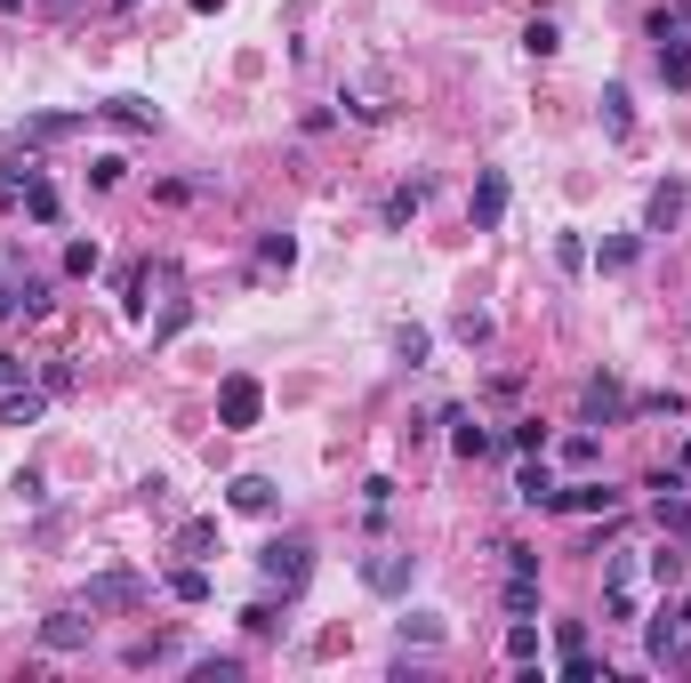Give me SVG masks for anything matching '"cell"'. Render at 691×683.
Returning <instances> with one entry per match:
<instances>
[{
    "label": "cell",
    "instance_id": "19",
    "mask_svg": "<svg viewBox=\"0 0 691 683\" xmlns=\"http://www.w3.org/2000/svg\"><path fill=\"white\" fill-rule=\"evenodd\" d=\"M426 210V177H411V185H394V194H386V225H411Z\"/></svg>",
    "mask_w": 691,
    "mask_h": 683
},
{
    "label": "cell",
    "instance_id": "39",
    "mask_svg": "<svg viewBox=\"0 0 691 683\" xmlns=\"http://www.w3.org/2000/svg\"><path fill=\"white\" fill-rule=\"evenodd\" d=\"M506 443H515V450H546V426L523 419V426H506Z\"/></svg>",
    "mask_w": 691,
    "mask_h": 683
},
{
    "label": "cell",
    "instance_id": "43",
    "mask_svg": "<svg viewBox=\"0 0 691 683\" xmlns=\"http://www.w3.org/2000/svg\"><path fill=\"white\" fill-rule=\"evenodd\" d=\"M241 628H250V635H274L281 619H274V604H250V611H241Z\"/></svg>",
    "mask_w": 691,
    "mask_h": 683
},
{
    "label": "cell",
    "instance_id": "9",
    "mask_svg": "<svg viewBox=\"0 0 691 683\" xmlns=\"http://www.w3.org/2000/svg\"><path fill=\"white\" fill-rule=\"evenodd\" d=\"M515 499H523V507H539V514H555V507H563V483L546 474V459H539V450H531V467L515 474Z\"/></svg>",
    "mask_w": 691,
    "mask_h": 683
},
{
    "label": "cell",
    "instance_id": "35",
    "mask_svg": "<svg viewBox=\"0 0 691 683\" xmlns=\"http://www.w3.org/2000/svg\"><path fill=\"white\" fill-rule=\"evenodd\" d=\"M603 611H612L619 628H627V619H636V587H619V579H603Z\"/></svg>",
    "mask_w": 691,
    "mask_h": 683
},
{
    "label": "cell",
    "instance_id": "48",
    "mask_svg": "<svg viewBox=\"0 0 691 683\" xmlns=\"http://www.w3.org/2000/svg\"><path fill=\"white\" fill-rule=\"evenodd\" d=\"M0 201H9V185H0Z\"/></svg>",
    "mask_w": 691,
    "mask_h": 683
},
{
    "label": "cell",
    "instance_id": "12",
    "mask_svg": "<svg viewBox=\"0 0 691 683\" xmlns=\"http://www.w3.org/2000/svg\"><path fill=\"white\" fill-rule=\"evenodd\" d=\"M442 426H451V450H458V459H491V450H499V434L475 426L466 410H442Z\"/></svg>",
    "mask_w": 691,
    "mask_h": 683
},
{
    "label": "cell",
    "instance_id": "45",
    "mask_svg": "<svg viewBox=\"0 0 691 683\" xmlns=\"http://www.w3.org/2000/svg\"><path fill=\"white\" fill-rule=\"evenodd\" d=\"M193 9H201V16H210V9H226V0H193Z\"/></svg>",
    "mask_w": 691,
    "mask_h": 683
},
{
    "label": "cell",
    "instance_id": "38",
    "mask_svg": "<svg viewBox=\"0 0 691 683\" xmlns=\"http://www.w3.org/2000/svg\"><path fill=\"white\" fill-rule=\"evenodd\" d=\"M603 265H612V274H619V265H636V234H612V241H603Z\"/></svg>",
    "mask_w": 691,
    "mask_h": 683
},
{
    "label": "cell",
    "instance_id": "14",
    "mask_svg": "<svg viewBox=\"0 0 691 683\" xmlns=\"http://www.w3.org/2000/svg\"><path fill=\"white\" fill-rule=\"evenodd\" d=\"M627 499H619V490L612 483H571V490H563V507L555 514H619Z\"/></svg>",
    "mask_w": 691,
    "mask_h": 683
},
{
    "label": "cell",
    "instance_id": "32",
    "mask_svg": "<svg viewBox=\"0 0 691 683\" xmlns=\"http://www.w3.org/2000/svg\"><path fill=\"white\" fill-rule=\"evenodd\" d=\"M9 306H25V314H49V282H40V274H25V282L9 289Z\"/></svg>",
    "mask_w": 691,
    "mask_h": 683
},
{
    "label": "cell",
    "instance_id": "10",
    "mask_svg": "<svg viewBox=\"0 0 691 683\" xmlns=\"http://www.w3.org/2000/svg\"><path fill=\"white\" fill-rule=\"evenodd\" d=\"M89 635H97V619H80V611H49L40 619V644L49 651H89Z\"/></svg>",
    "mask_w": 691,
    "mask_h": 683
},
{
    "label": "cell",
    "instance_id": "20",
    "mask_svg": "<svg viewBox=\"0 0 691 683\" xmlns=\"http://www.w3.org/2000/svg\"><path fill=\"white\" fill-rule=\"evenodd\" d=\"M40 402H49V395H33V386H9V395H0V426H33V419H40Z\"/></svg>",
    "mask_w": 691,
    "mask_h": 683
},
{
    "label": "cell",
    "instance_id": "26",
    "mask_svg": "<svg viewBox=\"0 0 691 683\" xmlns=\"http://www.w3.org/2000/svg\"><path fill=\"white\" fill-rule=\"evenodd\" d=\"M257 265H266V274H290V265H298V241L290 234H266V241H257Z\"/></svg>",
    "mask_w": 691,
    "mask_h": 683
},
{
    "label": "cell",
    "instance_id": "6",
    "mask_svg": "<svg viewBox=\"0 0 691 683\" xmlns=\"http://www.w3.org/2000/svg\"><path fill=\"white\" fill-rule=\"evenodd\" d=\"M362 587H370V595H411V555H402V547L362 555Z\"/></svg>",
    "mask_w": 691,
    "mask_h": 683
},
{
    "label": "cell",
    "instance_id": "24",
    "mask_svg": "<svg viewBox=\"0 0 691 683\" xmlns=\"http://www.w3.org/2000/svg\"><path fill=\"white\" fill-rule=\"evenodd\" d=\"M73 129H80V113H33V121H25L33 145H56V137H73Z\"/></svg>",
    "mask_w": 691,
    "mask_h": 683
},
{
    "label": "cell",
    "instance_id": "1",
    "mask_svg": "<svg viewBox=\"0 0 691 683\" xmlns=\"http://www.w3.org/2000/svg\"><path fill=\"white\" fill-rule=\"evenodd\" d=\"M257 571H266L281 595H298V587L314 579V539H306V531H281V539H266V555H257Z\"/></svg>",
    "mask_w": 691,
    "mask_h": 683
},
{
    "label": "cell",
    "instance_id": "16",
    "mask_svg": "<svg viewBox=\"0 0 691 683\" xmlns=\"http://www.w3.org/2000/svg\"><path fill=\"white\" fill-rule=\"evenodd\" d=\"M338 105L354 113V121H386V113H394V105H386V80H354V89H346Z\"/></svg>",
    "mask_w": 691,
    "mask_h": 683
},
{
    "label": "cell",
    "instance_id": "33",
    "mask_svg": "<svg viewBox=\"0 0 691 683\" xmlns=\"http://www.w3.org/2000/svg\"><path fill=\"white\" fill-rule=\"evenodd\" d=\"M394 362H411V370L426 362V330H418V322H402V330H394Z\"/></svg>",
    "mask_w": 691,
    "mask_h": 683
},
{
    "label": "cell",
    "instance_id": "46",
    "mask_svg": "<svg viewBox=\"0 0 691 683\" xmlns=\"http://www.w3.org/2000/svg\"><path fill=\"white\" fill-rule=\"evenodd\" d=\"M113 9H137V0H113Z\"/></svg>",
    "mask_w": 691,
    "mask_h": 683
},
{
    "label": "cell",
    "instance_id": "41",
    "mask_svg": "<svg viewBox=\"0 0 691 683\" xmlns=\"http://www.w3.org/2000/svg\"><path fill=\"white\" fill-rule=\"evenodd\" d=\"M121 170H129L121 153H97V161H89V185H121Z\"/></svg>",
    "mask_w": 691,
    "mask_h": 683
},
{
    "label": "cell",
    "instance_id": "34",
    "mask_svg": "<svg viewBox=\"0 0 691 683\" xmlns=\"http://www.w3.org/2000/svg\"><path fill=\"white\" fill-rule=\"evenodd\" d=\"M555 459H563V467H595V434H563Z\"/></svg>",
    "mask_w": 691,
    "mask_h": 683
},
{
    "label": "cell",
    "instance_id": "17",
    "mask_svg": "<svg viewBox=\"0 0 691 683\" xmlns=\"http://www.w3.org/2000/svg\"><path fill=\"white\" fill-rule=\"evenodd\" d=\"M226 499H234L241 514H274V483H266V474H234Z\"/></svg>",
    "mask_w": 691,
    "mask_h": 683
},
{
    "label": "cell",
    "instance_id": "3",
    "mask_svg": "<svg viewBox=\"0 0 691 683\" xmlns=\"http://www.w3.org/2000/svg\"><path fill=\"white\" fill-rule=\"evenodd\" d=\"M652 523H659V539H683L691 547V499H683V474H652Z\"/></svg>",
    "mask_w": 691,
    "mask_h": 683
},
{
    "label": "cell",
    "instance_id": "28",
    "mask_svg": "<svg viewBox=\"0 0 691 683\" xmlns=\"http://www.w3.org/2000/svg\"><path fill=\"white\" fill-rule=\"evenodd\" d=\"M523 49H531V57H555V49H563L555 16H531V25H523Z\"/></svg>",
    "mask_w": 691,
    "mask_h": 683
},
{
    "label": "cell",
    "instance_id": "11",
    "mask_svg": "<svg viewBox=\"0 0 691 683\" xmlns=\"http://www.w3.org/2000/svg\"><path fill=\"white\" fill-rule=\"evenodd\" d=\"M466 210H475V234H491V225L506 218V170H482V177H475V201H466Z\"/></svg>",
    "mask_w": 691,
    "mask_h": 683
},
{
    "label": "cell",
    "instance_id": "23",
    "mask_svg": "<svg viewBox=\"0 0 691 683\" xmlns=\"http://www.w3.org/2000/svg\"><path fill=\"white\" fill-rule=\"evenodd\" d=\"M217 547V523H210V514H193V523H177V555H193V563H201V555H210Z\"/></svg>",
    "mask_w": 691,
    "mask_h": 683
},
{
    "label": "cell",
    "instance_id": "4",
    "mask_svg": "<svg viewBox=\"0 0 691 683\" xmlns=\"http://www.w3.org/2000/svg\"><path fill=\"white\" fill-rule=\"evenodd\" d=\"M555 644H563V683H612V668H595V651H587V619H563Z\"/></svg>",
    "mask_w": 691,
    "mask_h": 683
},
{
    "label": "cell",
    "instance_id": "40",
    "mask_svg": "<svg viewBox=\"0 0 691 683\" xmlns=\"http://www.w3.org/2000/svg\"><path fill=\"white\" fill-rule=\"evenodd\" d=\"M193 675H201V683H241V659H201Z\"/></svg>",
    "mask_w": 691,
    "mask_h": 683
},
{
    "label": "cell",
    "instance_id": "22",
    "mask_svg": "<svg viewBox=\"0 0 691 683\" xmlns=\"http://www.w3.org/2000/svg\"><path fill=\"white\" fill-rule=\"evenodd\" d=\"M169 595H177V604H210V571H201V563H177L169 571Z\"/></svg>",
    "mask_w": 691,
    "mask_h": 683
},
{
    "label": "cell",
    "instance_id": "2",
    "mask_svg": "<svg viewBox=\"0 0 691 683\" xmlns=\"http://www.w3.org/2000/svg\"><path fill=\"white\" fill-rule=\"evenodd\" d=\"M257 410H266V386H257L250 370H234V378L217 386V426L241 434V426H257Z\"/></svg>",
    "mask_w": 691,
    "mask_h": 683
},
{
    "label": "cell",
    "instance_id": "27",
    "mask_svg": "<svg viewBox=\"0 0 691 683\" xmlns=\"http://www.w3.org/2000/svg\"><path fill=\"white\" fill-rule=\"evenodd\" d=\"M402 644H442V611H402Z\"/></svg>",
    "mask_w": 691,
    "mask_h": 683
},
{
    "label": "cell",
    "instance_id": "7",
    "mask_svg": "<svg viewBox=\"0 0 691 683\" xmlns=\"http://www.w3.org/2000/svg\"><path fill=\"white\" fill-rule=\"evenodd\" d=\"M129 604H146V579L137 571H97L89 579V611H129Z\"/></svg>",
    "mask_w": 691,
    "mask_h": 683
},
{
    "label": "cell",
    "instance_id": "29",
    "mask_svg": "<svg viewBox=\"0 0 691 683\" xmlns=\"http://www.w3.org/2000/svg\"><path fill=\"white\" fill-rule=\"evenodd\" d=\"M97 265H105V250H97V241H65V274H73V282H89Z\"/></svg>",
    "mask_w": 691,
    "mask_h": 683
},
{
    "label": "cell",
    "instance_id": "37",
    "mask_svg": "<svg viewBox=\"0 0 691 683\" xmlns=\"http://www.w3.org/2000/svg\"><path fill=\"white\" fill-rule=\"evenodd\" d=\"M33 177H40V161H33V153H16V161H9V170H0V185H9V194H25V185H33Z\"/></svg>",
    "mask_w": 691,
    "mask_h": 683
},
{
    "label": "cell",
    "instance_id": "18",
    "mask_svg": "<svg viewBox=\"0 0 691 683\" xmlns=\"http://www.w3.org/2000/svg\"><path fill=\"white\" fill-rule=\"evenodd\" d=\"M499 604L515 611V619H531L539 611V571H506V587H499Z\"/></svg>",
    "mask_w": 691,
    "mask_h": 683
},
{
    "label": "cell",
    "instance_id": "30",
    "mask_svg": "<svg viewBox=\"0 0 691 683\" xmlns=\"http://www.w3.org/2000/svg\"><path fill=\"white\" fill-rule=\"evenodd\" d=\"M683 563H691V555H683V539H667V547L652 555V579H659V587H676V579H683Z\"/></svg>",
    "mask_w": 691,
    "mask_h": 683
},
{
    "label": "cell",
    "instance_id": "36",
    "mask_svg": "<svg viewBox=\"0 0 691 683\" xmlns=\"http://www.w3.org/2000/svg\"><path fill=\"white\" fill-rule=\"evenodd\" d=\"M451 330H458V338H466V346H482V338H491V314H482V306H466V314H458Z\"/></svg>",
    "mask_w": 691,
    "mask_h": 683
},
{
    "label": "cell",
    "instance_id": "25",
    "mask_svg": "<svg viewBox=\"0 0 691 683\" xmlns=\"http://www.w3.org/2000/svg\"><path fill=\"white\" fill-rule=\"evenodd\" d=\"M603 121H612V137H627V129H636V97H627L619 80L603 89Z\"/></svg>",
    "mask_w": 691,
    "mask_h": 683
},
{
    "label": "cell",
    "instance_id": "8",
    "mask_svg": "<svg viewBox=\"0 0 691 683\" xmlns=\"http://www.w3.org/2000/svg\"><path fill=\"white\" fill-rule=\"evenodd\" d=\"M652 49L691 57V0H667V9H652Z\"/></svg>",
    "mask_w": 691,
    "mask_h": 683
},
{
    "label": "cell",
    "instance_id": "5",
    "mask_svg": "<svg viewBox=\"0 0 691 683\" xmlns=\"http://www.w3.org/2000/svg\"><path fill=\"white\" fill-rule=\"evenodd\" d=\"M627 410H636V402H627V386L612 378V370L579 386V419H587V426H612V419H627Z\"/></svg>",
    "mask_w": 691,
    "mask_h": 683
},
{
    "label": "cell",
    "instance_id": "15",
    "mask_svg": "<svg viewBox=\"0 0 691 683\" xmlns=\"http://www.w3.org/2000/svg\"><path fill=\"white\" fill-rule=\"evenodd\" d=\"M113 121V129H129V137H146V129H161V113L146 105V97H105V105H97Z\"/></svg>",
    "mask_w": 691,
    "mask_h": 683
},
{
    "label": "cell",
    "instance_id": "21",
    "mask_svg": "<svg viewBox=\"0 0 691 683\" xmlns=\"http://www.w3.org/2000/svg\"><path fill=\"white\" fill-rule=\"evenodd\" d=\"M25 218H33V225H56V218H65V201H56V185H49V177H33V185H25Z\"/></svg>",
    "mask_w": 691,
    "mask_h": 683
},
{
    "label": "cell",
    "instance_id": "42",
    "mask_svg": "<svg viewBox=\"0 0 691 683\" xmlns=\"http://www.w3.org/2000/svg\"><path fill=\"white\" fill-rule=\"evenodd\" d=\"M362 499H370V514H386V507H394V483H386V474H370V483H362Z\"/></svg>",
    "mask_w": 691,
    "mask_h": 683
},
{
    "label": "cell",
    "instance_id": "47",
    "mask_svg": "<svg viewBox=\"0 0 691 683\" xmlns=\"http://www.w3.org/2000/svg\"><path fill=\"white\" fill-rule=\"evenodd\" d=\"M0 9H16V0H0Z\"/></svg>",
    "mask_w": 691,
    "mask_h": 683
},
{
    "label": "cell",
    "instance_id": "31",
    "mask_svg": "<svg viewBox=\"0 0 691 683\" xmlns=\"http://www.w3.org/2000/svg\"><path fill=\"white\" fill-rule=\"evenodd\" d=\"M506 659H523V668L539 659V628H531V619H515V628H506Z\"/></svg>",
    "mask_w": 691,
    "mask_h": 683
},
{
    "label": "cell",
    "instance_id": "44",
    "mask_svg": "<svg viewBox=\"0 0 691 683\" xmlns=\"http://www.w3.org/2000/svg\"><path fill=\"white\" fill-rule=\"evenodd\" d=\"M659 80H667V89H683V80H691V57H667L659 49Z\"/></svg>",
    "mask_w": 691,
    "mask_h": 683
},
{
    "label": "cell",
    "instance_id": "13",
    "mask_svg": "<svg viewBox=\"0 0 691 683\" xmlns=\"http://www.w3.org/2000/svg\"><path fill=\"white\" fill-rule=\"evenodd\" d=\"M683 177H667V185H652V210H643V225H652V234H676L683 225Z\"/></svg>",
    "mask_w": 691,
    "mask_h": 683
}]
</instances>
